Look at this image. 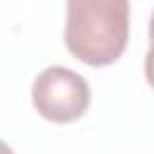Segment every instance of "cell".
Returning a JSON list of instances; mask_svg holds the SVG:
<instances>
[{
    "label": "cell",
    "mask_w": 154,
    "mask_h": 154,
    "mask_svg": "<svg viewBox=\"0 0 154 154\" xmlns=\"http://www.w3.org/2000/svg\"><path fill=\"white\" fill-rule=\"evenodd\" d=\"M144 79L154 89V38H149V48H147V55H144Z\"/></svg>",
    "instance_id": "cell-3"
},
{
    "label": "cell",
    "mask_w": 154,
    "mask_h": 154,
    "mask_svg": "<svg viewBox=\"0 0 154 154\" xmlns=\"http://www.w3.org/2000/svg\"><path fill=\"white\" fill-rule=\"evenodd\" d=\"M89 82L65 65H51L41 70L31 84V106L48 123H77L89 111Z\"/></svg>",
    "instance_id": "cell-2"
},
{
    "label": "cell",
    "mask_w": 154,
    "mask_h": 154,
    "mask_svg": "<svg viewBox=\"0 0 154 154\" xmlns=\"http://www.w3.org/2000/svg\"><path fill=\"white\" fill-rule=\"evenodd\" d=\"M7 154H10V152H7Z\"/></svg>",
    "instance_id": "cell-5"
},
{
    "label": "cell",
    "mask_w": 154,
    "mask_h": 154,
    "mask_svg": "<svg viewBox=\"0 0 154 154\" xmlns=\"http://www.w3.org/2000/svg\"><path fill=\"white\" fill-rule=\"evenodd\" d=\"M130 0H65L63 41L72 58L108 67L128 48Z\"/></svg>",
    "instance_id": "cell-1"
},
{
    "label": "cell",
    "mask_w": 154,
    "mask_h": 154,
    "mask_svg": "<svg viewBox=\"0 0 154 154\" xmlns=\"http://www.w3.org/2000/svg\"><path fill=\"white\" fill-rule=\"evenodd\" d=\"M149 38H154V10H152V17H149Z\"/></svg>",
    "instance_id": "cell-4"
}]
</instances>
